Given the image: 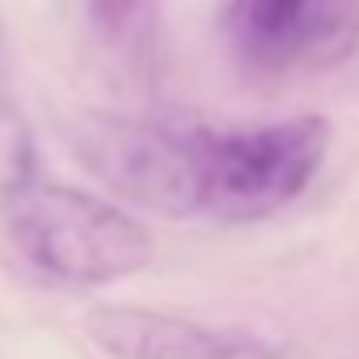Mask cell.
I'll return each mask as SVG.
<instances>
[{"instance_id":"6da1fadb","label":"cell","mask_w":359,"mask_h":359,"mask_svg":"<svg viewBox=\"0 0 359 359\" xmlns=\"http://www.w3.org/2000/svg\"><path fill=\"white\" fill-rule=\"evenodd\" d=\"M5 229L26 262L72 287L114 283L152 262L148 229L76 187L26 182L5 195Z\"/></svg>"},{"instance_id":"7a4b0ae2","label":"cell","mask_w":359,"mask_h":359,"mask_svg":"<svg viewBox=\"0 0 359 359\" xmlns=\"http://www.w3.org/2000/svg\"><path fill=\"white\" fill-rule=\"evenodd\" d=\"M203 144L208 131L156 118L81 114L72 123L76 161L114 195L161 216L203 208Z\"/></svg>"},{"instance_id":"3957f363","label":"cell","mask_w":359,"mask_h":359,"mask_svg":"<svg viewBox=\"0 0 359 359\" xmlns=\"http://www.w3.org/2000/svg\"><path fill=\"white\" fill-rule=\"evenodd\" d=\"M325 144H330V127L321 114L287 118L241 135H208L199 212L237 224L275 216L313 182Z\"/></svg>"},{"instance_id":"277c9868","label":"cell","mask_w":359,"mask_h":359,"mask_svg":"<svg viewBox=\"0 0 359 359\" xmlns=\"http://www.w3.org/2000/svg\"><path fill=\"white\" fill-rule=\"evenodd\" d=\"M237 34L262 64H334L359 43V0H245Z\"/></svg>"},{"instance_id":"5b68a950","label":"cell","mask_w":359,"mask_h":359,"mask_svg":"<svg viewBox=\"0 0 359 359\" xmlns=\"http://www.w3.org/2000/svg\"><path fill=\"white\" fill-rule=\"evenodd\" d=\"M85 330L114 359H275V351L250 334H224L135 304H97Z\"/></svg>"},{"instance_id":"8992f818","label":"cell","mask_w":359,"mask_h":359,"mask_svg":"<svg viewBox=\"0 0 359 359\" xmlns=\"http://www.w3.org/2000/svg\"><path fill=\"white\" fill-rule=\"evenodd\" d=\"M34 182V144L22 114L0 93V195H13Z\"/></svg>"},{"instance_id":"52a82bcc","label":"cell","mask_w":359,"mask_h":359,"mask_svg":"<svg viewBox=\"0 0 359 359\" xmlns=\"http://www.w3.org/2000/svg\"><path fill=\"white\" fill-rule=\"evenodd\" d=\"M140 5H144V0H89V13H93V22H97L102 30L118 34V30L140 13Z\"/></svg>"},{"instance_id":"ba28073f","label":"cell","mask_w":359,"mask_h":359,"mask_svg":"<svg viewBox=\"0 0 359 359\" xmlns=\"http://www.w3.org/2000/svg\"><path fill=\"white\" fill-rule=\"evenodd\" d=\"M0 93H5V89H0Z\"/></svg>"}]
</instances>
